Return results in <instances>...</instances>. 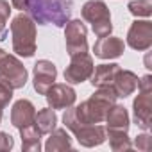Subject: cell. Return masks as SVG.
<instances>
[{"label": "cell", "instance_id": "obj_3", "mask_svg": "<svg viewBox=\"0 0 152 152\" xmlns=\"http://www.w3.org/2000/svg\"><path fill=\"white\" fill-rule=\"evenodd\" d=\"M81 16L88 23H91V29L99 38L111 34L113 23H111V13L106 2H102V0H88L81 9Z\"/></svg>", "mask_w": 152, "mask_h": 152}, {"label": "cell", "instance_id": "obj_5", "mask_svg": "<svg viewBox=\"0 0 152 152\" xmlns=\"http://www.w3.org/2000/svg\"><path fill=\"white\" fill-rule=\"evenodd\" d=\"M93 68H95L93 57L88 52L73 54L70 56V64L64 70V81L68 84H81L91 77Z\"/></svg>", "mask_w": 152, "mask_h": 152}, {"label": "cell", "instance_id": "obj_22", "mask_svg": "<svg viewBox=\"0 0 152 152\" xmlns=\"http://www.w3.org/2000/svg\"><path fill=\"white\" fill-rule=\"evenodd\" d=\"M134 147L138 150H141V152H148L152 148V138H150V134H147V132L138 134L136 140H134Z\"/></svg>", "mask_w": 152, "mask_h": 152}, {"label": "cell", "instance_id": "obj_7", "mask_svg": "<svg viewBox=\"0 0 152 152\" xmlns=\"http://www.w3.org/2000/svg\"><path fill=\"white\" fill-rule=\"evenodd\" d=\"M127 45L138 52L148 50L152 47V22L134 20L127 32Z\"/></svg>", "mask_w": 152, "mask_h": 152}, {"label": "cell", "instance_id": "obj_4", "mask_svg": "<svg viewBox=\"0 0 152 152\" xmlns=\"http://www.w3.org/2000/svg\"><path fill=\"white\" fill-rule=\"evenodd\" d=\"M27 68L16 57L0 48V81L6 83L13 90H20L27 84Z\"/></svg>", "mask_w": 152, "mask_h": 152}, {"label": "cell", "instance_id": "obj_10", "mask_svg": "<svg viewBox=\"0 0 152 152\" xmlns=\"http://www.w3.org/2000/svg\"><path fill=\"white\" fill-rule=\"evenodd\" d=\"M75 140L83 147H99L106 141V127L100 124H81L75 129H72Z\"/></svg>", "mask_w": 152, "mask_h": 152}, {"label": "cell", "instance_id": "obj_20", "mask_svg": "<svg viewBox=\"0 0 152 152\" xmlns=\"http://www.w3.org/2000/svg\"><path fill=\"white\" fill-rule=\"evenodd\" d=\"M106 140H109V147L115 152H124L132 148V141L127 136V131L118 129H106Z\"/></svg>", "mask_w": 152, "mask_h": 152}, {"label": "cell", "instance_id": "obj_21", "mask_svg": "<svg viewBox=\"0 0 152 152\" xmlns=\"http://www.w3.org/2000/svg\"><path fill=\"white\" fill-rule=\"evenodd\" d=\"M127 9L136 18H148L152 15V0H131Z\"/></svg>", "mask_w": 152, "mask_h": 152}, {"label": "cell", "instance_id": "obj_26", "mask_svg": "<svg viewBox=\"0 0 152 152\" xmlns=\"http://www.w3.org/2000/svg\"><path fill=\"white\" fill-rule=\"evenodd\" d=\"M138 90H140V91H148V90H152V75H150V73L143 75L141 79H138Z\"/></svg>", "mask_w": 152, "mask_h": 152}, {"label": "cell", "instance_id": "obj_13", "mask_svg": "<svg viewBox=\"0 0 152 152\" xmlns=\"http://www.w3.org/2000/svg\"><path fill=\"white\" fill-rule=\"evenodd\" d=\"M34 118H36V107L31 100L27 99H20L13 104V109H11V124L16 127V129H22L25 125H31L34 124Z\"/></svg>", "mask_w": 152, "mask_h": 152}, {"label": "cell", "instance_id": "obj_8", "mask_svg": "<svg viewBox=\"0 0 152 152\" xmlns=\"http://www.w3.org/2000/svg\"><path fill=\"white\" fill-rule=\"evenodd\" d=\"M45 99L48 102V107H52V109H66V107L75 104L77 93H75V90L68 83H54L47 90Z\"/></svg>", "mask_w": 152, "mask_h": 152}, {"label": "cell", "instance_id": "obj_27", "mask_svg": "<svg viewBox=\"0 0 152 152\" xmlns=\"http://www.w3.org/2000/svg\"><path fill=\"white\" fill-rule=\"evenodd\" d=\"M11 6H13L15 9L25 13V9H27V0H11Z\"/></svg>", "mask_w": 152, "mask_h": 152}, {"label": "cell", "instance_id": "obj_9", "mask_svg": "<svg viewBox=\"0 0 152 152\" xmlns=\"http://www.w3.org/2000/svg\"><path fill=\"white\" fill-rule=\"evenodd\" d=\"M57 77V68L48 59H39L32 68V84L38 95H45L47 90L56 83Z\"/></svg>", "mask_w": 152, "mask_h": 152}, {"label": "cell", "instance_id": "obj_12", "mask_svg": "<svg viewBox=\"0 0 152 152\" xmlns=\"http://www.w3.org/2000/svg\"><path fill=\"white\" fill-rule=\"evenodd\" d=\"M93 52L99 59H118L125 52V43L124 39L111 34L100 36L93 45Z\"/></svg>", "mask_w": 152, "mask_h": 152}, {"label": "cell", "instance_id": "obj_18", "mask_svg": "<svg viewBox=\"0 0 152 152\" xmlns=\"http://www.w3.org/2000/svg\"><path fill=\"white\" fill-rule=\"evenodd\" d=\"M72 148V138L66 132V129H54L50 136L47 138L45 150L47 152H59V150H68Z\"/></svg>", "mask_w": 152, "mask_h": 152}, {"label": "cell", "instance_id": "obj_2", "mask_svg": "<svg viewBox=\"0 0 152 152\" xmlns=\"http://www.w3.org/2000/svg\"><path fill=\"white\" fill-rule=\"evenodd\" d=\"M13 52L20 57H32L36 54V22L27 15L20 13L11 22Z\"/></svg>", "mask_w": 152, "mask_h": 152}, {"label": "cell", "instance_id": "obj_14", "mask_svg": "<svg viewBox=\"0 0 152 152\" xmlns=\"http://www.w3.org/2000/svg\"><path fill=\"white\" fill-rule=\"evenodd\" d=\"M138 88V75L131 70H118V73L115 75L113 81V90L116 93L118 99H125L129 95H132Z\"/></svg>", "mask_w": 152, "mask_h": 152}, {"label": "cell", "instance_id": "obj_28", "mask_svg": "<svg viewBox=\"0 0 152 152\" xmlns=\"http://www.w3.org/2000/svg\"><path fill=\"white\" fill-rule=\"evenodd\" d=\"M0 124H2V109H0Z\"/></svg>", "mask_w": 152, "mask_h": 152}, {"label": "cell", "instance_id": "obj_11", "mask_svg": "<svg viewBox=\"0 0 152 152\" xmlns=\"http://www.w3.org/2000/svg\"><path fill=\"white\" fill-rule=\"evenodd\" d=\"M134 122L143 131H148L152 125V90L140 91V95L132 102Z\"/></svg>", "mask_w": 152, "mask_h": 152}, {"label": "cell", "instance_id": "obj_19", "mask_svg": "<svg viewBox=\"0 0 152 152\" xmlns=\"http://www.w3.org/2000/svg\"><path fill=\"white\" fill-rule=\"evenodd\" d=\"M34 124L38 127V131L41 134H50L56 125H57V115H56V109L52 107H45V109H39L36 113V118H34Z\"/></svg>", "mask_w": 152, "mask_h": 152}, {"label": "cell", "instance_id": "obj_24", "mask_svg": "<svg viewBox=\"0 0 152 152\" xmlns=\"http://www.w3.org/2000/svg\"><path fill=\"white\" fill-rule=\"evenodd\" d=\"M9 15H11V6L7 0H0V34L4 32L6 29V22L9 20Z\"/></svg>", "mask_w": 152, "mask_h": 152}, {"label": "cell", "instance_id": "obj_17", "mask_svg": "<svg viewBox=\"0 0 152 152\" xmlns=\"http://www.w3.org/2000/svg\"><path fill=\"white\" fill-rule=\"evenodd\" d=\"M20 131V136H22V148L25 152H39L41 148V132L38 131L36 124H31V125H25Z\"/></svg>", "mask_w": 152, "mask_h": 152}, {"label": "cell", "instance_id": "obj_23", "mask_svg": "<svg viewBox=\"0 0 152 152\" xmlns=\"http://www.w3.org/2000/svg\"><path fill=\"white\" fill-rule=\"evenodd\" d=\"M11 99H13V88H9L6 83L0 81V109L7 107Z\"/></svg>", "mask_w": 152, "mask_h": 152}, {"label": "cell", "instance_id": "obj_16", "mask_svg": "<svg viewBox=\"0 0 152 152\" xmlns=\"http://www.w3.org/2000/svg\"><path fill=\"white\" fill-rule=\"evenodd\" d=\"M104 122H106V129H118V131H129V125H131L127 109L116 102L107 109Z\"/></svg>", "mask_w": 152, "mask_h": 152}, {"label": "cell", "instance_id": "obj_25", "mask_svg": "<svg viewBox=\"0 0 152 152\" xmlns=\"http://www.w3.org/2000/svg\"><path fill=\"white\" fill-rule=\"evenodd\" d=\"M15 147V140L9 132H2L0 131V152H6V150H11Z\"/></svg>", "mask_w": 152, "mask_h": 152}, {"label": "cell", "instance_id": "obj_1", "mask_svg": "<svg viewBox=\"0 0 152 152\" xmlns=\"http://www.w3.org/2000/svg\"><path fill=\"white\" fill-rule=\"evenodd\" d=\"M72 4L73 0H27L25 13L39 25L64 27L72 16Z\"/></svg>", "mask_w": 152, "mask_h": 152}, {"label": "cell", "instance_id": "obj_6", "mask_svg": "<svg viewBox=\"0 0 152 152\" xmlns=\"http://www.w3.org/2000/svg\"><path fill=\"white\" fill-rule=\"evenodd\" d=\"M64 41L68 56L88 52V29L81 20H68L64 25Z\"/></svg>", "mask_w": 152, "mask_h": 152}, {"label": "cell", "instance_id": "obj_15", "mask_svg": "<svg viewBox=\"0 0 152 152\" xmlns=\"http://www.w3.org/2000/svg\"><path fill=\"white\" fill-rule=\"evenodd\" d=\"M122 66L116 64V63H102L99 66L93 68V73H91V84L93 88H100V86H113V81H115V75L118 73Z\"/></svg>", "mask_w": 152, "mask_h": 152}]
</instances>
